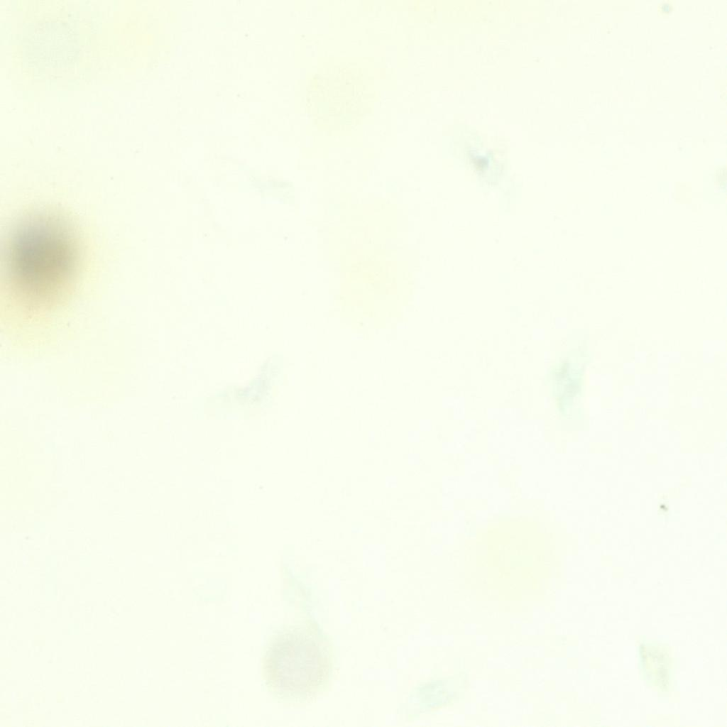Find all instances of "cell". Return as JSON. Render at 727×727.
<instances>
[{
  "label": "cell",
  "instance_id": "obj_2",
  "mask_svg": "<svg viewBox=\"0 0 727 727\" xmlns=\"http://www.w3.org/2000/svg\"><path fill=\"white\" fill-rule=\"evenodd\" d=\"M329 655L311 633L287 630L271 643L266 657L268 682L278 693L303 697L313 693L329 673Z\"/></svg>",
  "mask_w": 727,
  "mask_h": 727
},
{
  "label": "cell",
  "instance_id": "obj_1",
  "mask_svg": "<svg viewBox=\"0 0 727 727\" xmlns=\"http://www.w3.org/2000/svg\"><path fill=\"white\" fill-rule=\"evenodd\" d=\"M4 253L6 288L29 311L55 305L77 275V239L67 221L55 213L38 212L20 220Z\"/></svg>",
  "mask_w": 727,
  "mask_h": 727
}]
</instances>
